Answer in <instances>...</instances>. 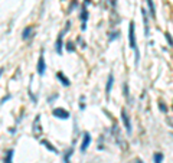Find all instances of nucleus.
<instances>
[{"label":"nucleus","mask_w":173,"mask_h":163,"mask_svg":"<svg viewBox=\"0 0 173 163\" xmlns=\"http://www.w3.org/2000/svg\"><path fill=\"white\" fill-rule=\"evenodd\" d=\"M136 25L134 22H130V26H128V42H130V48L136 52V64H139L140 61V52L139 48H137V42H136V33H134Z\"/></svg>","instance_id":"obj_1"},{"label":"nucleus","mask_w":173,"mask_h":163,"mask_svg":"<svg viewBox=\"0 0 173 163\" xmlns=\"http://www.w3.org/2000/svg\"><path fill=\"white\" fill-rule=\"evenodd\" d=\"M35 139H39L42 134V126H41V116H36L33 120V131H32Z\"/></svg>","instance_id":"obj_2"},{"label":"nucleus","mask_w":173,"mask_h":163,"mask_svg":"<svg viewBox=\"0 0 173 163\" xmlns=\"http://www.w3.org/2000/svg\"><path fill=\"white\" fill-rule=\"evenodd\" d=\"M121 120H123V124H124V127H126L127 134H131V123H130V117H128L127 110H126V108L121 110Z\"/></svg>","instance_id":"obj_3"},{"label":"nucleus","mask_w":173,"mask_h":163,"mask_svg":"<svg viewBox=\"0 0 173 163\" xmlns=\"http://www.w3.org/2000/svg\"><path fill=\"white\" fill-rule=\"evenodd\" d=\"M68 27H69V22H68V25H67V29L58 35L57 43H55V49H57V53H58V55H61V53H62V36H64V33L68 31Z\"/></svg>","instance_id":"obj_4"},{"label":"nucleus","mask_w":173,"mask_h":163,"mask_svg":"<svg viewBox=\"0 0 173 163\" xmlns=\"http://www.w3.org/2000/svg\"><path fill=\"white\" fill-rule=\"evenodd\" d=\"M45 69H46V64H45V57H43V52L41 53V57L38 59V74L41 77L45 75Z\"/></svg>","instance_id":"obj_5"},{"label":"nucleus","mask_w":173,"mask_h":163,"mask_svg":"<svg viewBox=\"0 0 173 163\" xmlns=\"http://www.w3.org/2000/svg\"><path fill=\"white\" fill-rule=\"evenodd\" d=\"M52 114L55 116V117H58V118H64V120L69 118V111L64 110V108H55V110L52 111Z\"/></svg>","instance_id":"obj_6"},{"label":"nucleus","mask_w":173,"mask_h":163,"mask_svg":"<svg viewBox=\"0 0 173 163\" xmlns=\"http://www.w3.org/2000/svg\"><path fill=\"white\" fill-rule=\"evenodd\" d=\"M86 20H88V10H86V2H85L82 10H81V22H82V25H81V29H82V31H85V29H86V25H85Z\"/></svg>","instance_id":"obj_7"},{"label":"nucleus","mask_w":173,"mask_h":163,"mask_svg":"<svg viewBox=\"0 0 173 163\" xmlns=\"http://www.w3.org/2000/svg\"><path fill=\"white\" fill-rule=\"evenodd\" d=\"M91 143V134L90 133H84V140H82V144H81V153H85L88 146Z\"/></svg>","instance_id":"obj_8"},{"label":"nucleus","mask_w":173,"mask_h":163,"mask_svg":"<svg viewBox=\"0 0 173 163\" xmlns=\"http://www.w3.org/2000/svg\"><path fill=\"white\" fill-rule=\"evenodd\" d=\"M113 82H114V77H113V74H110L108 81H107V85H106V95H107V98L110 97V92H111V88H113Z\"/></svg>","instance_id":"obj_9"},{"label":"nucleus","mask_w":173,"mask_h":163,"mask_svg":"<svg viewBox=\"0 0 173 163\" xmlns=\"http://www.w3.org/2000/svg\"><path fill=\"white\" fill-rule=\"evenodd\" d=\"M57 78L61 81V84H62L64 87H69V85H71L69 80H68V78L64 75V74H62V72H58V74H57Z\"/></svg>","instance_id":"obj_10"},{"label":"nucleus","mask_w":173,"mask_h":163,"mask_svg":"<svg viewBox=\"0 0 173 163\" xmlns=\"http://www.w3.org/2000/svg\"><path fill=\"white\" fill-rule=\"evenodd\" d=\"M13 155H15V150L9 149L6 152V156H4V163H13Z\"/></svg>","instance_id":"obj_11"},{"label":"nucleus","mask_w":173,"mask_h":163,"mask_svg":"<svg viewBox=\"0 0 173 163\" xmlns=\"http://www.w3.org/2000/svg\"><path fill=\"white\" fill-rule=\"evenodd\" d=\"M141 13H143V20H144V29H146V36H149V23H147V12L146 9H141Z\"/></svg>","instance_id":"obj_12"},{"label":"nucleus","mask_w":173,"mask_h":163,"mask_svg":"<svg viewBox=\"0 0 173 163\" xmlns=\"http://www.w3.org/2000/svg\"><path fill=\"white\" fill-rule=\"evenodd\" d=\"M41 144H43L45 147H48V150H51V152H53V153H58L57 147H55V146H52V144L49 143L48 140H41Z\"/></svg>","instance_id":"obj_13"},{"label":"nucleus","mask_w":173,"mask_h":163,"mask_svg":"<svg viewBox=\"0 0 173 163\" xmlns=\"http://www.w3.org/2000/svg\"><path fill=\"white\" fill-rule=\"evenodd\" d=\"M32 31H33V27H30V26H27V27H25V31H23V33H22V39H25L26 41L27 38H30L32 36Z\"/></svg>","instance_id":"obj_14"},{"label":"nucleus","mask_w":173,"mask_h":163,"mask_svg":"<svg viewBox=\"0 0 173 163\" xmlns=\"http://www.w3.org/2000/svg\"><path fill=\"white\" fill-rule=\"evenodd\" d=\"M147 3H149V7H150V16L151 17H156V9H154L153 0H147Z\"/></svg>","instance_id":"obj_15"},{"label":"nucleus","mask_w":173,"mask_h":163,"mask_svg":"<svg viewBox=\"0 0 173 163\" xmlns=\"http://www.w3.org/2000/svg\"><path fill=\"white\" fill-rule=\"evenodd\" d=\"M72 153H74V150H72V149H68V150H67V153L64 155V162L65 163H69V159H71Z\"/></svg>","instance_id":"obj_16"},{"label":"nucleus","mask_w":173,"mask_h":163,"mask_svg":"<svg viewBox=\"0 0 173 163\" xmlns=\"http://www.w3.org/2000/svg\"><path fill=\"white\" fill-rule=\"evenodd\" d=\"M162 160H163L162 153H156V155H154V163H162Z\"/></svg>","instance_id":"obj_17"},{"label":"nucleus","mask_w":173,"mask_h":163,"mask_svg":"<svg viewBox=\"0 0 173 163\" xmlns=\"http://www.w3.org/2000/svg\"><path fill=\"white\" fill-rule=\"evenodd\" d=\"M67 51H68V52H72V51H74V45H72V42H68V43H67Z\"/></svg>","instance_id":"obj_18"},{"label":"nucleus","mask_w":173,"mask_h":163,"mask_svg":"<svg viewBox=\"0 0 173 163\" xmlns=\"http://www.w3.org/2000/svg\"><path fill=\"white\" fill-rule=\"evenodd\" d=\"M166 39H167V41H169V43H170V46H173V39H172V36H170V33H167V32H166Z\"/></svg>","instance_id":"obj_19"},{"label":"nucleus","mask_w":173,"mask_h":163,"mask_svg":"<svg viewBox=\"0 0 173 163\" xmlns=\"http://www.w3.org/2000/svg\"><path fill=\"white\" fill-rule=\"evenodd\" d=\"M124 95H126V98H130V97H128V85L127 84H124Z\"/></svg>","instance_id":"obj_20"},{"label":"nucleus","mask_w":173,"mask_h":163,"mask_svg":"<svg viewBox=\"0 0 173 163\" xmlns=\"http://www.w3.org/2000/svg\"><path fill=\"white\" fill-rule=\"evenodd\" d=\"M9 98H10V95H7V97H4V98L2 100V104H3V102H6V100H9Z\"/></svg>","instance_id":"obj_21"},{"label":"nucleus","mask_w":173,"mask_h":163,"mask_svg":"<svg viewBox=\"0 0 173 163\" xmlns=\"http://www.w3.org/2000/svg\"><path fill=\"white\" fill-rule=\"evenodd\" d=\"M160 110H162V111H166V107H165V106H163L162 102H160Z\"/></svg>","instance_id":"obj_22"},{"label":"nucleus","mask_w":173,"mask_h":163,"mask_svg":"<svg viewBox=\"0 0 173 163\" xmlns=\"http://www.w3.org/2000/svg\"><path fill=\"white\" fill-rule=\"evenodd\" d=\"M134 163H141V160H140V159H136V160H134Z\"/></svg>","instance_id":"obj_23"},{"label":"nucleus","mask_w":173,"mask_h":163,"mask_svg":"<svg viewBox=\"0 0 173 163\" xmlns=\"http://www.w3.org/2000/svg\"><path fill=\"white\" fill-rule=\"evenodd\" d=\"M2 74H3V68H0V75H2Z\"/></svg>","instance_id":"obj_24"}]
</instances>
